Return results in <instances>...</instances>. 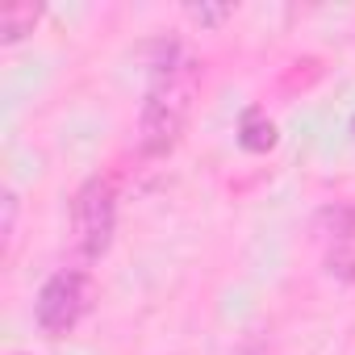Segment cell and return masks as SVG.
Instances as JSON below:
<instances>
[{
    "mask_svg": "<svg viewBox=\"0 0 355 355\" xmlns=\"http://www.w3.org/2000/svg\"><path fill=\"white\" fill-rule=\"evenodd\" d=\"M197 80H201V71L193 59H175V63H163L155 71V84L146 92V105H142V121H138L142 155H167L180 142L193 96H197Z\"/></svg>",
    "mask_w": 355,
    "mask_h": 355,
    "instance_id": "1",
    "label": "cell"
},
{
    "mask_svg": "<svg viewBox=\"0 0 355 355\" xmlns=\"http://www.w3.org/2000/svg\"><path fill=\"white\" fill-rule=\"evenodd\" d=\"M42 9L38 5H5L0 9V42H21L26 34H34Z\"/></svg>",
    "mask_w": 355,
    "mask_h": 355,
    "instance_id": "4",
    "label": "cell"
},
{
    "mask_svg": "<svg viewBox=\"0 0 355 355\" xmlns=\"http://www.w3.org/2000/svg\"><path fill=\"white\" fill-rule=\"evenodd\" d=\"M113 222H117V201L109 180H88L76 201H71V226H76V247L84 259H101L113 243Z\"/></svg>",
    "mask_w": 355,
    "mask_h": 355,
    "instance_id": "2",
    "label": "cell"
},
{
    "mask_svg": "<svg viewBox=\"0 0 355 355\" xmlns=\"http://www.w3.org/2000/svg\"><path fill=\"white\" fill-rule=\"evenodd\" d=\"M88 297H92V288H88V276H84V272H76V268L55 272V276L42 284L38 305H34V318H38L42 334H51V338L67 334V330L84 318Z\"/></svg>",
    "mask_w": 355,
    "mask_h": 355,
    "instance_id": "3",
    "label": "cell"
},
{
    "mask_svg": "<svg viewBox=\"0 0 355 355\" xmlns=\"http://www.w3.org/2000/svg\"><path fill=\"white\" fill-rule=\"evenodd\" d=\"M239 142H243L247 150H272V146H276V125H272L259 109H251V113L243 117V125H239Z\"/></svg>",
    "mask_w": 355,
    "mask_h": 355,
    "instance_id": "5",
    "label": "cell"
},
{
    "mask_svg": "<svg viewBox=\"0 0 355 355\" xmlns=\"http://www.w3.org/2000/svg\"><path fill=\"white\" fill-rule=\"evenodd\" d=\"M13 222H17V197L5 193V239H13Z\"/></svg>",
    "mask_w": 355,
    "mask_h": 355,
    "instance_id": "8",
    "label": "cell"
},
{
    "mask_svg": "<svg viewBox=\"0 0 355 355\" xmlns=\"http://www.w3.org/2000/svg\"><path fill=\"white\" fill-rule=\"evenodd\" d=\"M230 13H234L230 5H193V9H189V17L201 21V26H218V21H226Z\"/></svg>",
    "mask_w": 355,
    "mask_h": 355,
    "instance_id": "7",
    "label": "cell"
},
{
    "mask_svg": "<svg viewBox=\"0 0 355 355\" xmlns=\"http://www.w3.org/2000/svg\"><path fill=\"white\" fill-rule=\"evenodd\" d=\"M318 226L330 230L334 239H351L355 234V205H330V209H322Z\"/></svg>",
    "mask_w": 355,
    "mask_h": 355,
    "instance_id": "6",
    "label": "cell"
}]
</instances>
